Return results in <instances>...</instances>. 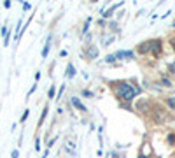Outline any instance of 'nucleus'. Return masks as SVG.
Wrapping results in <instances>:
<instances>
[{"label": "nucleus", "mask_w": 175, "mask_h": 158, "mask_svg": "<svg viewBox=\"0 0 175 158\" xmlns=\"http://www.w3.org/2000/svg\"><path fill=\"white\" fill-rule=\"evenodd\" d=\"M114 56H116V58H131L133 53H131V51H119V53H116Z\"/></svg>", "instance_id": "obj_4"}, {"label": "nucleus", "mask_w": 175, "mask_h": 158, "mask_svg": "<svg viewBox=\"0 0 175 158\" xmlns=\"http://www.w3.org/2000/svg\"><path fill=\"white\" fill-rule=\"evenodd\" d=\"M72 104H74V107H77L79 111H82V113H86V107H84V104L82 102H79V98H72Z\"/></svg>", "instance_id": "obj_2"}, {"label": "nucleus", "mask_w": 175, "mask_h": 158, "mask_svg": "<svg viewBox=\"0 0 175 158\" xmlns=\"http://www.w3.org/2000/svg\"><path fill=\"white\" fill-rule=\"evenodd\" d=\"M35 149L40 151V141H39V139H37V142H35Z\"/></svg>", "instance_id": "obj_11"}, {"label": "nucleus", "mask_w": 175, "mask_h": 158, "mask_svg": "<svg viewBox=\"0 0 175 158\" xmlns=\"http://www.w3.org/2000/svg\"><path fill=\"white\" fill-rule=\"evenodd\" d=\"M167 104H168L172 109H175V98H168V100H167Z\"/></svg>", "instance_id": "obj_9"}, {"label": "nucleus", "mask_w": 175, "mask_h": 158, "mask_svg": "<svg viewBox=\"0 0 175 158\" xmlns=\"http://www.w3.org/2000/svg\"><path fill=\"white\" fill-rule=\"evenodd\" d=\"M12 158H19V153H18V149H14V151H12Z\"/></svg>", "instance_id": "obj_12"}, {"label": "nucleus", "mask_w": 175, "mask_h": 158, "mask_svg": "<svg viewBox=\"0 0 175 158\" xmlns=\"http://www.w3.org/2000/svg\"><path fill=\"white\" fill-rule=\"evenodd\" d=\"M54 95H56V90H54V86H51V88H49V91H47V97L53 100V98H54Z\"/></svg>", "instance_id": "obj_7"}, {"label": "nucleus", "mask_w": 175, "mask_h": 158, "mask_svg": "<svg viewBox=\"0 0 175 158\" xmlns=\"http://www.w3.org/2000/svg\"><path fill=\"white\" fill-rule=\"evenodd\" d=\"M117 93H119L121 98H124V100H131V98L138 93V88L131 86L130 83H119V86H117Z\"/></svg>", "instance_id": "obj_1"}, {"label": "nucleus", "mask_w": 175, "mask_h": 158, "mask_svg": "<svg viewBox=\"0 0 175 158\" xmlns=\"http://www.w3.org/2000/svg\"><path fill=\"white\" fill-rule=\"evenodd\" d=\"M28 114H30V111H28V109H25V113H23V116H21V121H26Z\"/></svg>", "instance_id": "obj_8"}, {"label": "nucleus", "mask_w": 175, "mask_h": 158, "mask_svg": "<svg viewBox=\"0 0 175 158\" xmlns=\"http://www.w3.org/2000/svg\"><path fill=\"white\" fill-rule=\"evenodd\" d=\"M49 42H51V39H47V42H46V47H44V51H42V58H46L47 53H49V46H51Z\"/></svg>", "instance_id": "obj_6"}, {"label": "nucleus", "mask_w": 175, "mask_h": 158, "mask_svg": "<svg viewBox=\"0 0 175 158\" xmlns=\"http://www.w3.org/2000/svg\"><path fill=\"white\" fill-rule=\"evenodd\" d=\"M174 26H175V21H174Z\"/></svg>", "instance_id": "obj_14"}, {"label": "nucleus", "mask_w": 175, "mask_h": 158, "mask_svg": "<svg viewBox=\"0 0 175 158\" xmlns=\"http://www.w3.org/2000/svg\"><path fill=\"white\" fill-rule=\"evenodd\" d=\"M67 70H68V72H67V76H68V77H74V76H75V69H74V65H72V63H68Z\"/></svg>", "instance_id": "obj_5"}, {"label": "nucleus", "mask_w": 175, "mask_h": 158, "mask_svg": "<svg viewBox=\"0 0 175 158\" xmlns=\"http://www.w3.org/2000/svg\"><path fill=\"white\" fill-rule=\"evenodd\" d=\"M138 158H147V157H144V155H140V157H138Z\"/></svg>", "instance_id": "obj_13"}, {"label": "nucleus", "mask_w": 175, "mask_h": 158, "mask_svg": "<svg viewBox=\"0 0 175 158\" xmlns=\"http://www.w3.org/2000/svg\"><path fill=\"white\" fill-rule=\"evenodd\" d=\"M105 60H107V62H114V60H116V56H114V55H109Z\"/></svg>", "instance_id": "obj_10"}, {"label": "nucleus", "mask_w": 175, "mask_h": 158, "mask_svg": "<svg viewBox=\"0 0 175 158\" xmlns=\"http://www.w3.org/2000/svg\"><path fill=\"white\" fill-rule=\"evenodd\" d=\"M160 49H161V42L160 40H153L151 42V51L153 53H160Z\"/></svg>", "instance_id": "obj_3"}]
</instances>
